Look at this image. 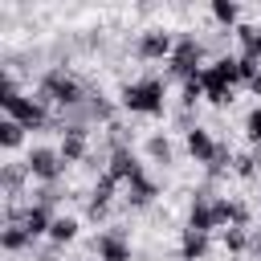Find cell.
<instances>
[{"label": "cell", "mask_w": 261, "mask_h": 261, "mask_svg": "<svg viewBox=\"0 0 261 261\" xmlns=\"http://www.w3.org/2000/svg\"><path fill=\"white\" fill-rule=\"evenodd\" d=\"M0 106H4V118H16L24 130H41V126H49V106L41 102V98H33V94H20L16 90V77L4 69V77H0Z\"/></svg>", "instance_id": "obj_1"}, {"label": "cell", "mask_w": 261, "mask_h": 261, "mask_svg": "<svg viewBox=\"0 0 261 261\" xmlns=\"http://www.w3.org/2000/svg\"><path fill=\"white\" fill-rule=\"evenodd\" d=\"M118 106L126 114H143V118H159L163 106H167V86L159 77H139V82H126L122 94H118Z\"/></svg>", "instance_id": "obj_2"}, {"label": "cell", "mask_w": 261, "mask_h": 261, "mask_svg": "<svg viewBox=\"0 0 261 261\" xmlns=\"http://www.w3.org/2000/svg\"><path fill=\"white\" fill-rule=\"evenodd\" d=\"M37 98H41L45 106L77 110V106L86 102V90H82V82H77L73 73H65V69H49V73L41 77V90H37Z\"/></svg>", "instance_id": "obj_3"}, {"label": "cell", "mask_w": 261, "mask_h": 261, "mask_svg": "<svg viewBox=\"0 0 261 261\" xmlns=\"http://www.w3.org/2000/svg\"><path fill=\"white\" fill-rule=\"evenodd\" d=\"M24 171H29V179H37V184H57L61 171H65V159H61L57 147H29Z\"/></svg>", "instance_id": "obj_4"}, {"label": "cell", "mask_w": 261, "mask_h": 261, "mask_svg": "<svg viewBox=\"0 0 261 261\" xmlns=\"http://www.w3.org/2000/svg\"><path fill=\"white\" fill-rule=\"evenodd\" d=\"M171 73L175 77H192V73H200L204 69V45L196 41V37H179L175 41V53H171Z\"/></svg>", "instance_id": "obj_5"}, {"label": "cell", "mask_w": 261, "mask_h": 261, "mask_svg": "<svg viewBox=\"0 0 261 261\" xmlns=\"http://www.w3.org/2000/svg\"><path fill=\"white\" fill-rule=\"evenodd\" d=\"M184 147H188V155H192L196 163H204V167H212V159L220 155V143L212 139L208 126H188V130H184Z\"/></svg>", "instance_id": "obj_6"}, {"label": "cell", "mask_w": 261, "mask_h": 261, "mask_svg": "<svg viewBox=\"0 0 261 261\" xmlns=\"http://www.w3.org/2000/svg\"><path fill=\"white\" fill-rule=\"evenodd\" d=\"M171 53H175V37L171 33L151 29V33L139 37V57L143 61H171Z\"/></svg>", "instance_id": "obj_7"}, {"label": "cell", "mask_w": 261, "mask_h": 261, "mask_svg": "<svg viewBox=\"0 0 261 261\" xmlns=\"http://www.w3.org/2000/svg\"><path fill=\"white\" fill-rule=\"evenodd\" d=\"M94 253H98V261H130V241L118 228H106V232H98Z\"/></svg>", "instance_id": "obj_8"}, {"label": "cell", "mask_w": 261, "mask_h": 261, "mask_svg": "<svg viewBox=\"0 0 261 261\" xmlns=\"http://www.w3.org/2000/svg\"><path fill=\"white\" fill-rule=\"evenodd\" d=\"M106 175H110V179H118V184H130V179H139V175H143V163H139V155H135L130 147H118V151L110 155Z\"/></svg>", "instance_id": "obj_9"}, {"label": "cell", "mask_w": 261, "mask_h": 261, "mask_svg": "<svg viewBox=\"0 0 261 261\" xmlns=\"http://www.w3.org/2000/svg\"><path fill=\"white\" fill-rule=\"evenodd\" d=\"M12 220H20V228H24L33 241H41V237L49 241V228H53V212H49L45 204H29V208H24L20 216H12Z\"/></svg>", "instance_id": "obj_10"}, {"label": "cell", "mask_w": 261, "mask_h": 261, "mask_svg": "<svg viewBox=\"0 0 261 261\" xmlns=\"http://www.w3.org/2000/svg\"><path fill=\"white\" fill-rule=\"evenodd\" d=\"M57 151H61L65 167H69V163H82V159H86V151H90L86 126H77V122H73V126H65V139H61V147H57Z\"/></svg>", "instance_id": "obj_11"}, {"label": "cell", "mask_w": 261, "mask_h": 261, "mask_svg": "<svg viewBox=\"0 0 261 261\" xmlns=\"http://www.w3.org/2000/svg\"><path fill=\"white\" fill-rule=\"evenodd\" d=\"M188 228H192V232H204V237H212V232H216L212 196H196V200H192V208H188Z\"/></svg>", "instance_id": "obj_12"}, {"label": "cell", "mask_w": 261, "mask_h": 261, "mask_svg": "<svg viewBox=\"0 0 261 261\" xmlns=\"http://www.w3.org/2000/svg\"><path fill=\"white\" fill-rule=\"evenodd\" d=\"M208 245H212V237L184 228V237H179V257H184V261H204V257H208Z\"/></svg>", "instance_id": "obj_13"}, {"label": "cell", "mask_w": 261, "mask_h": 261, "mask_svg": "<svg viewBox=\"0 0 261 261\" xmlns=\"http://www.w3.org/2000/svg\"><path fill=\"white\" fill-rule=\"evenodd\" d=\"M122 188H126V204H135V208H147V204H151V200L159 196V188H155V184L147 179V171H143L139 179H130V184H122Z\"/></svg>", "instance_id": "obj_14"}, {"label": "cell", "mask_w": 261, "mask_h": 261, "mask_svg": "<svg viewBox=\"0 0 261 261\" xmlns=\"http://www.w3.org/2000/svg\"><path fill=\"white\" fill-rule=\"evenodd\" d=\"M0 249H4V253H24V249H33V237L20 228V220H8V224H4V232H0Z\"/></svg>", "instance_id": "obj_15"}, {"label": "cell", "mask_w": 261, "mask_h": 261, "mask_svg": "<svg viewBox=\"0 0 261 261\" xmlns=\"http://www.w3.org/2000/svg\"><path fill=\"white\" fill-rule=\"evenodd\" d=\"M208 12H212V20L220 24V29H241V4H232V0H212L208 4Z\"/></svg>", "instance_id": "obj_16"}, {"label": "cell", "mask_w": 261, "mask_h": 261, "mask_svg": "<svg viewBox=\"0 0 261 261\" xmlns=\"http://www.w3.org/2000/svg\"><path fill=\"white\" fill-rule=\"evenodd\" d=\"M77 216H53V228H49V245H73L77 241Z\"/></svg>", "instance_id": "obj_17"}, {"label": "cell", "mask_w": 261, "mask_h": 261, "mask_svg": "<svg viewBox=\"0 0 261 261\" xmlns=\"http://www.w3.org/2000/svg\"><path fill=\"white\" fill-rule=\"evenodd\" d=\"M0 147L12 155L16 147H24V126L16 118H0Z\"/></svg>", "instance_id": "obj_18"}, {"label": "cell", "mask_w": 261, "mask_h": 261, "mask_svg": "<svg viewBox=\"0 0 261 261\" xmlns=\"http://www.w3.org/2000/svg\"><path fill=\"white\" fill-rule=\"evenodd\" d=\"M200 98H204V77H200V73L184 77V86H179V106H184V110H192Z\"/></svg>", "instance_id": "obj_19"}, {"label": "cell", "mask_w": 261, "mask_h": 261, "mask_svg": "<svg viewBox=\"0 0 261 261\" xmlns=\"http://www.w3.org/2000/svg\"><path fill=\"white\" fill-rule=\"evenodd\" d=\"M220 241H224V249H228V253H245V249H249V228L232 224V228H224V237H220Z\"/></svg>", "instance_id": "obj_20"}, {"label": "cell", "mask_w": 261, "mask_h": 261, "mask_svg": "<svg viewBox=\"0 0 261 261\" xmlns=\"http://www.w3.org/2000/svg\"><path fill=\"white\" fill-rule=\"evenodd\" d=\"M147 155H151L155 163H171V143H167V135H151V139H147Z\"/></svg>", "instance_id": "obj_21"}, {"label": "cell", "mask_w": 261, "mask_h": 261, "mask_svg": "<svg viewBox=\"0 0 261 261\" xmlns=\"http://www.w3.org/2000/svg\"><path fill=\"white\" fill-rule=\"evenodd\" d=\"M245 139H249L253 147H261V106H253V110L245 114Z\"/></svg>", "instance_id": "obj_22"}, {"label": "cell", "mask_w": 261, "mask_h": 261, "mask_svg": "<svg viewBox=\"0 0 261 261\" xmlns=\"http://www.w3.org/2000/svg\"><path fill=\"white\" fill-rule=\"evenodd\" d=\"M232 167H237V175H245V179H249V175L257 171V163H253V155H232Z\"/></svg>", "instance_id": "obj_23"}, {"label": "cell", "mask_w": 261, "mask_h": 261, "mask_svg": "<svg viewBox=\"0 0 261 261\" xmlns=\"http://www.w3.org/2000/svg\"><path fill=\"white\" fill-rule=\"evenodd\" d=\"M249 155H253V163H257V171H261V147H253Z\"/></svg>", "instance_id": "obj_24"}, {"label": "cell", "mask_w": 261, "mask_h": 261, "mask_svg": "<svg viewBox=\"0 0 261 261\" xmlns=\"http://www.w3.org/2000/svg\"><path fill=\"white\" fill-rule=\"evenodd\" d=\"M249 90H253V94H261V73H257V77L249 82Z\"/></svg>", "instance_id": "obj_25"}, {"label": "cell", "mask_w": 261, "mask_h": 261, "mask_svg": "<svg viewBox=\"0 0 261 261\" xmlns=\"http://www.w3.org/2000/svg\"><path fill=\"white\" fill-rule=\"evenodd\" d=\"M257 212H261V196H257Z\"/></svg>", "instance_id": "obj_26"}]
</instances>
